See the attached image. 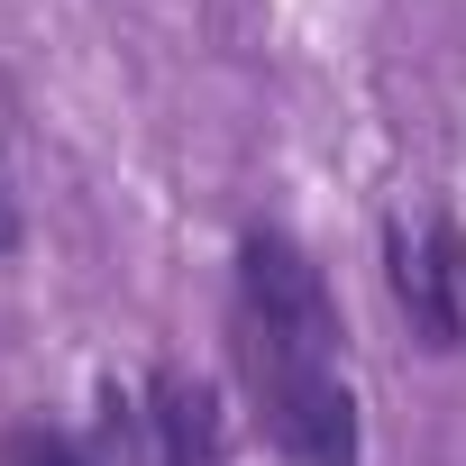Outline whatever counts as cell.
Masks as SVG:
<instances>
[{"mask_svg":"<svg viewBox=\"0 0 466 466\" xmlns=\"http://www.w3.org/2000/svg\"><path fill=\"white\" fill-rule=\"evenodd\" d=\"M0 248H10V201H0Z\"/></svg>","mask_w":466,"mask_h":466,"instance_id":"6","label":"cell"},{"mask_svg":"<svg viewBox=\"0 0 466 466\" xmlns=\"http://www.w3.org/2000/svg\"><path fill=\"white\" fill-rule=\"evenodd\" d=\"M156 439L165 466H219V393L192 375H156Z\"/></svg>","mask_w":466,"mask_h":466,"instance_id":"4","label":"cell"},{"mask_svg":"<svg viewBox=\"0 0 466 466\" xmlns=\"http://www.w3.org/2000/svg\"><path fill=\"white\" fill-rule=\"evenodd\" d=\"M238 375H248V393H257L266 439H275L293 466H357V393L339 384L329 357H302V348H284V339L238 329Z\"/></svg>","mask_w":466,"mask_h":466,"instance_id":"1","label":"cell"},{"mask_svg":"<svg viewBox=\"0 0 466 466\" xmlns=\"http://www.w3.org/2000/svg\"><path fill=\"white\" fill-rule=\"evenodd\" d=\"M10 466H92L74 439H56V430H10V448H0Z\"/></svg>","mask_w":466,"mask_h":466,"instance_id":"5","label":"cell"},{"mask_svg":"<svg viewBox=\"0 0 466 466\" xmlns=\"http://www.w3.org/2000/svg\"><path fill=\"white\" fill-rule=\"evenodd\" d=\"M384 266H393V302L411 320L420 348H466V248H457V228H393L384 238Z\"/></svg>","mask_w":466,"mask_h":466,"instance_id":"3","label":"cell"},{"mask_svg":"<svg viewBox=\"0 0 466 466\" xmlns=\"http://www.w3.org/2000/svg\"><path fill=\"white\" fill-rule=\"evenodd\" d=\"M238 329L284 339L302 357L339 348V302H329L320 266L284 238V228H248V248H238Z\"/></svg>","mask_w":466,"mask_h":466,"instance_id":"2","label":"cell"}]
</instances>
